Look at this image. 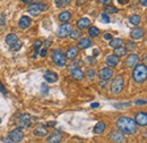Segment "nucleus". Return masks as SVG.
<instances>
[{"label":"nucleus","instance_id":"obj_1","mask_svg":"<svg viewBox=\"0 0 147 143\" xmlns=\"http://www.w3.org/2000/svg\"><path fill=\"white\" fill-rule=\"evenodd\" d=\"M117 125L119 127L120 132H122L123 134H135L137 132V124L135 123L134 119L126 117V116H122L120 117L118 121H117Z\"/></svg>","mask_w":147,"mask_h":143},{"label":"nucleus","instance_id":"obj_2","mask_svg":"<svg viewBox=\"0 0 147 143\" xmlns=\"http://www.w3.org/2000/svg\"><path fill=\"white\" fill-rule=\"evenodd\" d=\"M132 77L137 83H143L144 81H146L147 78V67L144 64L137 65L134 72H132Z\"/></svg>","mask_w":147,"mask_h":143},{"label":"nucleus","instance_id":"obj_3","mask_svg":"<svg viewBox=\"0 0 147 143\" xmlns=\"http://www.w3.org/2000/svg\"><path fill=\"white\" fill-rule=\"evenodd\" d=\"M123 85H125V82H123L122 76H117V77L113 80L112 84H111V92H112L113 94L120 93V92L122 91V89H123Z\"/></svg>","mask_w":147,"mask_h":143},{"label":"nucleus","instance_id":"obj_4","mask_svg":"<svg viewBox=\"0 0 147 143\" xmlns=\"http://www.w3.org/2000/svg\"><path fill=\"white\" fill-rule=\"evenodd\" d=\"M48 9V5L43 2H32V5L28 7V13L32 15H38L40 13Z\"/></svg>","mask_w":147,"mask_h":143},{"label":"nucleus","instance_id":"obj_5","mask_svg":"<svg viewBox=\"0 0 147 143\" xmlns=\"http://www.w3.org/2000/svg\"><path fill=\"white\" fill-rule=\"evenodd\" d=\"M52 59H53L55 65L59 66V67H63L66 65V60H67L66 56L62 54L60 50H58V49L52 52Z\"/></svg>","mask_w":147,"mask_h":143},{"label":"nucleus","instance_id":"obj_6","mask_svg":"<svg viewBox=\"0 0 147 143\" xmlns=\"http://www.w3.org/2000/svg\"><path fill=\"white\" fill-rule=\"evenodd\" d=\"M71 31H73V26H71V24H69V23H65L63 25H61V26L58 29L57 35L59 36V37H65V36L69 35Z\"/></svg>","mask_w":147,"mask_h":143},{"label":"nucleus","instance_id":"obj_7","mask_svg":"<svg viewBox=\"0 0 147 143\" xmlns=\"http://www.w3.org/2000/svg\"><path fill=\"white\" fill-rule=\"evenodd\" d=\"M23 136H24V133L22 128H15L9 133V139L13 141V143L20 142L23 140Z\"/></svg>","mask_w":147,"mask_h":143},{"label":"nucleus","instance_id":"obj_8","mask_svg":"<svg viewBox=\"0 0 147 143\" xmlns=\"http://www.w3.org/2000/svg\"><path fill=\"white\" fill-rule=\"evenodd\" d=\"M135 123L137 125L147 126V112L145 111H139L135 116Z\"/></svg>","mask_w":147,"mask_h":143},{"label":"nucleus","instance_id":"obj_9","mask_svg":"<svg viewBox=\"0 0 147 143\" xmlns=\"http://www.w3.org/2000/svg\"><path fill=\"white\" fill-rule=\"evenodd\" d=\"M111 140L114 143H122L125 142V135L120 131H112L110 134Z\"/></svg>","mask_w":147,"mask_h":143},{"label":"nucleus","instance_id":"obj_10","mask_svg":"<svg viewBox=\"0 0 147 143\" xmlns=\"http://www.w3.org/2000/svg\"><path fill=\"white\" fill-rule=\"evenodd\" d=\"M139 61V56L135 54H131L128 56V58L126 59V66L127 67H135V65H137V63Z\"/></svg>","mask_w":147,"mask_h":143},{"label":"nucleus","instance_id":"obj_11","mask_svg":"<svg viewBox=\"0 0 147 143\" xmlns=\"http://www.w3.org/2000/svg\"><path fill=\"white\" fill-rule=\"evenodd\" d=\"M112 75H113V72H112V69L109 68V67H104V68H102V69L100 71V77H101L102 81H108V80H110L111 77H112Z\"/></svg>","mask_w":147,"mask_h":143},{"label":"nucleus","instance_id":"obj_12","mask_svg":"<svg viewBox=\"0 0 147 143\" xmlns=\"http://www.w3.org/2000/svg\"><path fill=\"white\" fill-rule=\"evenodd\" d=\"M44 78L49 83H55L58 81V74L52 71H47L44 73Z\"/></svg>","mask_w":147,"mask_h":143},{"label":"nucleus","instance_id":"obj_13","mask_svg":"<svg viewBox=\"0 0 147 143\" xmlns=\"http://www.w3.org/2000/svg\"><path fill=\"white\" fill-rule=\"evenodd\" d=\"M144 34H145V32H144V30L140 29V27H135V29H132L131 32H130V36H131L132 39H135V40L142 39V37L144 36Z\"/></svg>","mask_w":147,"mask_h":143},{"label":"nucleus","instance_id":"obj_14","mask_svg":"<svg viewBox=\"0 0 147 143\" xmlns=\"http://www.w3.org/2000/svg\"><path fill=\"white\" fill-rule=\"evenodd\" d=\"M18 122L19 124H20V126H23V127L30 126V124H31V116H30V114H22L19 116Z\"/></svg>","mask_w":147,"mask_h":143},{"label":"nucleus","instance_id":"obj_15","mask_svg":"<svg viewBox=\"0 0 147 143\" xmlns=\"http://www.w3.org/2000/svg\"><path fill=\"white\" fill-rule=\"evenodd\" d=\"M47 134H48V128L43 125L37 126L36 128L34 129V135H36L38 138H43V136H45Z\"/></svg>","mask_w":147,"mask_h":143},{"label":"nucleus","instance_id":"obj_16","mask_svg":"<svg viewBox=\"0 0 147 143\" xmlns=\"http://www.w3.org/2000/svg\"><path fill=\"white\" fill-rule=\"evenodd\" d=\"M107 64L110 67H115L119 64V57H117L115 54H110L107 57Z\"/></svg>","mask_w":147,"mask_h":143},{"label":"nucleus","instance_id":"obj_17","mask_svg":"<svg viewBox=\"0 0 147 143\" xmlns=\"http://www.w3.org/2000/svg\"><path fill=\"white\" fill-rule=\"evenodd\" d=\"M31 23H32V20H31V18L28 17V16H23L19 19L18 25L20 29H27L31 25Z\"/></svg>","mask_w":147,"mask_h":143},{"label":"nucleus","instance_id":"obj_18","mask_svg":"<svg viewBox=\"0 0 147 143\" xmlns=\"http://www.w3.org/2000/svg\"><path fill=\"white\" fill-rule=\"evenodd\" d=\"M90 24H91V20H90V18H80L78 22H77V26H78V29L79 30H84V29H86V27H88L90 26Z\"/></svg>","mask_w":147,"mask_h":143},{"label":"nucleus","instance_id":"obj_19","mask_svg":"<svg viewBox=\"0 0 147 143\" xmlns=\"http://www.w3.org/2000/svg\"><path fill=\"white\" fill-rule=\"evenodd\" d=\"M18 41H19L18 37H17V35H15V34H8V35L6 36V43L8 46H10V47H13L14 44H16Z\"/></svg>","mask_w":147,"mask_h":143},{"label":"nucleus","instance_id":"obj_20","mask_svg":"<svg viewBox=\"0 0 147 143\" xmlns=\"http://www.w3.org/2000/svg\"><path fill=\"white\" fill-rule=\"evenodd\" d=\"M61 140H62V135H61L60 133H55V134H52V135L49 136V139L47 140V142L48 143H59Z\"/></svg>","mask_w":147,"mask_h":143},{"label":"nucleus","instance_id":"obj_21","mask_svg":"<svg viewBox=\"0 0 147 143\" xmlns=\"http://www.w3.org/2000/svg\"><path fill=\"white\" fill-rule=\"evenodd\" d=\"M71 76H73L75 80H77V81H80V80H83L84 78V73L80 71L79 68H73V71H71Z\"/></svg>","mask_w":147,"mask_h":143},{"label":"nucleus","instance_id":"obj_22","mask_svg":"<svg viewBox=\"0 0 147 143\" xmlns=\"http://www.w3.org/2000/svg\"><path fill=\"white\" fill-rule=\"evenodd\" d=\"M77 54H78V49H77V47H70V48L68 49V51H67L66 58H68V59H75V58L77 57Z\"/></svg>","mask_w":147,"mask_h":143},{"label":"nucleus","instance_id":"obj_23","mask_svg":"<svg viewBox=\"0 0 147 143\" xmlns=\"http://www.w3.org/2000/svg\"><path fill=\"white\" fill-rule=\"evenodd\" d=\"M91 46H92V42H91V40L87 39V37H84V39H82V40L78 42V47H79L80 49H87V48L91 47Z\"/></svg>","mask_w":147,"mask_h":143},{"label":"nucleus","instance_id":"obj_24","mask_svg":"<svg viewBox=\"0 0 147 143\" xmlns=\"http://www.w3.org/2000/svg\"><path fill=\"white\" fill-rule=\"evenodd\" d=\"M104 129H105V124H104L103 122H98V123L95 125V127H94V133H95V134H101Z\"/></svg>","mask_w":147,"mask_h":143},{"label":"nucleus","instance_id":"obj_25","mask_svg":"<svg viewBox=\"0 0 147 143\" xmlns=\"http://www.w3.org/2000/svg\"><path fill=\"white\" fill-rule=\"evenodd\" d=\"M70 18H71V14H70L69 12H67V10L60 13V15H59V19H60L61 22H66V23H67Z\"/></svg>","mask_w":147,"mask_h":143},{"label":"nucleus","instance_id":"obj_26","mask_svg":"<svg viewBox=\"0 0 147 143\" xmlns=\"http://www.w3.org/2000/svg\"><path fill=\"white\" fill-rule=\"evenodd\" d=\"M127 54V49L126 48H123V47H119V48H115L114 49V54L117 57H122V56H125V54Z\"/></svg>","mask_w":147,"mask_h":143},{"label":"nucleus","instance_id":"obj_27","mask_svg":"<svg viewBox=\"0 0 147 143\" xmlns=\"http://www.w3.org/2000/svg\"><path fill=\"white\" fill-rule=\"evenodd\" d=\"M121 46H122L121 39H112L110 41V47H112V48H119Z\"/></svg>","mask_w":147,"mask_h":143},{"label":"nucleus","instance_id":"obj_28","mask_svg":"<svg viewBox=\"0 0 147 143\" xmlns=\"http://www.w3.org/2000/svg\"><path fill=\"white\" fill-rule=\"evenodd\" d=\"M140 20H142V18H140L139 15H132V16H130V18H129V22L132 25H138L140 23Z\"/></svg>","mask_w":147,"mask_h":143},{"label":"nucleus","instance_id":"obj_29","mask_svg":"<svg viewBox=\"0 0 147 143\" xmlns=\"http://www.w3.org/2000/svg\"><path fill=\"white\" fill-rule=\"evenodd\" d=\"M70 37L73 39V40H77V39H79L80 35H82V32L79 31V30H73L71 32H70Z\"/></svg>","mask_w":147,"mask_h":143},{"label":"nucleus","instance_id":"obj_30","mask_svg":"<svg viewBox=\"0 0 147 143\" xmlns=\"http://www.w3.org/2000/svg\"><path fill=\"white\" fill-rule=\"evenodd\" d=\"M88 33H90V35L91 36L95 37V36H97L98 34H100V30H98L97 27H95V26H92V27H90Z\"/></svg>","mask_w":147,"mask_h":143},{"label":"nucleus","instance_id":"obj_31","mask_svg":"<svg viewBox=\"0 0 147 143\" xmlns=\"http://www.w3.org/2000/svg\"><path fill=\"white\" fill-rule=\"evenodd\" d=\"M118 12V8H115V7H113V6H107L105 8H104V14H114V13H117Z\"/></svg>","mask_w":147,"mask_h":143},{"label":"nucleus","instance_id":"obj_32","mask_svg":"<svg viewBox=\"0 0 147 143\" xmlns=\"http://www.w3.org/2000/svg\"><path fill=\"white\" fill-rule=\"evenodd\" d=\"M41 46H42V41H41V40L35 41V43H34V49H35V54H34V57H36V54H37V52H38V50H40V48H41Z\"/></svg>","mask_w":147,"mask_h":143},{"label":"nucleus","instance_id":"obj_33","mask_svg":"<svg viewBox=\"0 0 147 143\" xmlns=\"http://www.w3.org/2000/svg\"><path fill=\"white\" fill-rule=\"evenodd\" d=\"M69 2H70L69 0H57V1H55V3H57V6H58V7L66 6V5H68Z\"/></svg>","mask_w":147,"mask_h":143},{"label":"nucleus","instance_id":"obj_34","mask_svg":"<svg viewBox=\"0 0 147 143\" xmlns=\"http://www.w3.org/2000/svg\"><path fill=\"white\" fill-rule=\"evenodd\" d=\"M11 48V50L13 51H17V50H19L20 48H22V41H18L16 44H14L13 47H10Z\"/></svg>","mask_w":147,"mask_h":143},{"label":"nucleus","instance_id":"obj_35","mask_svg":"<svg viewBox=\"0 0 147 143\" xmlns=\"http://www.w3.org/2000/svg\"><path fill=\"white\" fill-rule=\"evenodd\" d=\"M41 92H42V94H48V92H49V88H48V85L47 84H42L41 85Z\"/></svg>","mask_w":147,"mask_h":143},{"label":"nucleus","instance_id":"obj_36","mask_svg":"<svg viewBox=\"0 0 147 143\" xmlns=\"http://www.w3.org/2000/svg\"><path fill=\"white\" fill-rule=\"evenodd\" d=\"M5 24H6V16H5V14H0V26H2Z\"/></svg>","mask_w":147,"mask_h":143},{"label":"nucleus","instance_id":"obj_37","mask_svg":"<svg viewBox=\"0 0 147 143\" xmlns=\"http://www.w3.org/2000/svg\"><path fill=\"white\" fill-rule=\"evenodd\" d=\"M101 18L103 19V22H104V23H110V18H109V16H108L107 14H104V13H103V14L101 15Z\"/></svg>","mask_w":147,"mask_h":143},{"label":"nucleus","instance_id":"obj_38","mask_svg":"<svg viewBox=\"0 0 147 143\" xmlns=\"http://www.w3.org/2000/svg\"><path fill=\"white\" fill-rule=\"evenodd\" d=\"M130 106V104L129 102H127V104H121V105H119V104H115L114 105V107L115 108H127Z\"/></svg>","mask_w":147,"mask_h":143},{"label":"nucleus","instance_id":"obj_39","mask_svg":"<svg viewBox=\"0 0 147 143\" xmlns=\"http://www.w3.org/2000/svg\"><path fill=\"white\" fill-rule=\"evenodd\" d=\"M130 48H132V49H131V50H134V49H135V48H136V44H134V43H131V42H129V43H127V48H126V49H127V50H130Z\"/></svg>","mask_w":147,"mask_h":143},{"label":"nucleus","instance_id":"obj_40","mask_svg":"<svg viewBox=\"0 0 147 143\" xmlns=\"http://www.w3.org/2000/svg\"><path fill=\"white\" fill-rule=\"evenodd\" d=\"M87 74H88V76H90L91 78H92V77H94V76H95V72L93 71L92 68H90V69L87 71Z\"/></svg>","mask_w":147,"mask_h":143},{"label":"nucleus","instance_id":"obj_41","mask_svg":"<svg viewBox=\"0 0 147 143\" xmlns=\"http://www.w3.org/2000/svg\"><path fill=\"white\" fill-rule=\"evenodd\" d=\"M147 101L146 100H137L136 101V105H138V106H142V105H146Z\"/></svg>","mask_w":147,"mask_h":143},{"label":"nucleus","instance_id":"obj_42","mask_svg":"<svg viewBox=\"0 0 147 143\" xmlns=\"http://www.w3.org/2000/svg\"><path fill=\"white\" fill-rule=\"evenodd\" d=\"M104 39H107V40H112V35H111L110 33H105V34H104Z\"/></svg>","mask_w":147,"mask_h":143},{"label":"nucleus","instance_id":"obj_43","mask_svg":"<svg viewBox=\"0 0 147 143\" xmlns=\"http://www.w3.org/2000/svg\"><path fill=\"white\" fill-rule=\"evenodd\" d=\"M40 54H41V57H44L47 54V49H42V51L40 52Z\"/></svg>","mask_w":147,"mask_h":143},{"label":"nucleus","instance_id":"obj_44","mask_svg":"<svg viewBox=\"0 0 147 143\" xmlns=\"http://www.w3.org/2000/svg\"><path fill=\"white\" fill-rule=\"evenodd\" d=\"M3 143H13V141H11V140L9 139V136H8V138H6V139L3 140Z\"/></svg>","mask_w":147,"mask_h":143},{"label":"nucleus","instance_id":"obj_45","mask_svg":"<svg viewBox=\"0 0 147 143\" xmlns=\"http://www.w3.org/2000/svg\"><path fill=\"white\" fill-rule=\"evenodd\" d=\"M0 91H1L2 93H6V90H5V88L2 86V84H1V83H0Z\"/></svg>","mask_w":147,"mask_h":143},{"label":"nucleus","instance_id":"obj_46","mask_svg":"<svg viewBox=\"0 0 147 143\" xmlns=\"http://www.w3.org/2000/svg\"><path fill=\"white\" fill-rule=\"evenodd\" d=\"M98 106H100V105H98L97 102H94V104H92V105H91V107H92V108H97Z\"/></svg>","mask_w":147,"mask_h":143},{"label":"nucleus","instance_id":"obj_47","mask_svg":"<svg viewBox=\"0 0 147 143\" xmlns=\"http://www.w3.org/2000/svg\"><path fill=\"white\" fill-rule=\"evenodd\" d=\"M140 3H142L143 6H147V0H142Z\"/></svg>","mask_w":147,"mask_h":143},{"label":"nucleus","instance_id":"obj_48","mask_svg":"<svg viewBox=\"0 0 147 143\" xmlns=\"http://www.w3.org/2000/svg\"><path fill=\"white\" fill-rule=\"evenodd\" d=\"M100 2H102V3H109V2H110V0H101Z\"/></svg>","mask_w":147,"mask_h":143},{"label":"nucleus","instance_id":"obj_49","mask_svg":"<svg viewBox=\"0 0 147 143\" xmlns=\"http://www.w3.org/2000/svg\"><path fill=\"white\" fill-rule=\"evenodd\" d=\"M50 44H51V41H50V40L45 41V46H47V47H48V46H50Z\"/></svg>","mask_w":147,"mask_h":143},{"label":"nucleus","instance_id":"obj_50","mask_svg":"<svg viewBox=\"0 0 147 143\" xmlns=\"http://www.w3.org/2000/svg\"><path fill=\"white\" fill-rule=\"evenodd\" d=\"M100 54V51H98V50H94V54H95V56H96V54Z\"/></svg>","mask_w":147,"mask_h":143},{"label":"nucleus","instance_id":"obj_51","mask_svg":"<svg viewBox=\"0 0 147 143\" xmlns=\"http://www.w3.org/2000/svg\"><path fill=\"white\" fill-rule=\"evenodd\" d=\"M55 122H52V123H49V126H55Z\"/></svg>","mask_w":147,"mask_h":143},{"label":"nucleus","instance_id":"obj_52","mask_svg":"<svg viewBox=\"0 0 147 143\" xmlns=\"http://www.w3.org/2000/svg\"><path fill=\"white\" fill-rule=\"evenodd\" d=\"M119 2H120V3H126L127 1H125V0H119Z\"/></svg>","mask_w":147,"mask_h":143},{"label":"nucleus","instance_id":"obj_53","mask_svg":"<svg viewBox=\"0 0 147 143\" xmlns=\"http://www.w3.org/2000/svg\"><path fill=\"white\" fill-rule=\"evenodd\" d=\"M0 122H1V119H0Z\"/></svg>","mask_w":147,"mask_h":143}]
</instances>
